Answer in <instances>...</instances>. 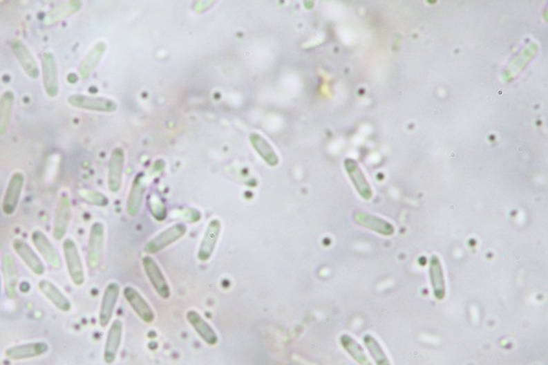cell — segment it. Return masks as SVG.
Masks as SVG:
<instances>
[{"label": "cell", "instance_id": "obj_25", "mask_svg": "<svg viewBox=\"0 0 548 365\" xmlns=\"http://www.w3.org/2000/svg\"><path fill=\"white\" fill-rule=\"evenodd\" d=\"M355 221L358 223L359 225L374 230L381 235L392 236L395 233L394 226L390 223L381 220L379 217L374 216V215L368 214V213H355Z\"/></svg>", "mask_w": 548, "mask_h": 365}, {"label": "cell", "instance_id": "obj_9", "mask_svg": "<svg viewBox=\"0 0 548 365\" xmlns=\"http://www.w3.org/2000/svg\"><path fill=\"white\" fill-rule=\"evenodd\" d=\"M48 344L44 341L29 342V344H18L6 350L5 355L11 361L30 360L48 353Z\"/></svg>", "mask_w": 548, "mask_h": 365}, {"label": "cell", "instance_id": "obj_14", "mask_svg": "<svg viewBox=\"0 0 548 365\" xmlns=\"http://www.w3.org/2000/svg\"><path fill=\"white\" fill-rule=\"evenodd\" d=\"M70 217H72V204L68 196L63 194L59 198L54 217L53 236L56 241H62L66 235Z\"/></svg>", "mask_w": 548, "mask_h": 365}, {"label": "cell", "instance_id": "obj_17", "mask_svg": "<svg viewBox=\"0 0 548 365\" xmlns=\"http://www.w3.org/2000/svg\"><path fill=\"white\" fill-rule=\"evenodd\" d=\"M147 180L144 172H140L131 185L130 194L127 196L126 212L129 216H138L141 211L144 196H145Z\"/></svg>", "mask_w": 548, "mask_h": 365}, {"label": "cell", "instance_id": "obj_3", "mask_svg": "<svg viewBox=\"0 0 548 365\" xmlns=\"http://www.w3.org/2000/svg\"><path fill=\"white\" fill-rule=\"evenodd\" d=\"M187 226L182 223H178L175 225H171L170 227L166 228L162 230V233L155 236L154 238L151 239L149 243L145 245V252L149 254H157L164 250V249L173 245L176 241L182 238L183 236L186 235Z\"/></svg>", "mask_w": 548, "mask_h": 365}, {"label": "cell", "instance_id": "obj_20", "mask_svg": "<svg viewBox=\"0 0 548 365\" xmlns=\"http://www.w3.org/2000/svg\"><path fill=\"white\" fill-rule=\"evenodd\" d=\"M187 320L190 324L191 327L196 330V334L199 335L200 338L209 346H215L218 342V336L213 329L212 326L204 319L199 312L194 310H188L187 312Z\"/></svg>", "mask_w": 548, "mask_h": 365}, {"label": "cell", "instance_id": "obj_31", "mask_svg": "<svg viewBox=\"0 0 548 365\" xmlns=\"http://www.w3.org/2000/svg\"><path fill=\"white\" fill-rule=\"evenodd\" d=\"M79 196L84 201L93 204V205H97V207H104L109 204L108 198L104 196V194H100V192H97V191L85 190V189H84V190L79 191Z\"/></svg>", "mask_w": 548, "mask_h": 365}, {"label": "cell", "instance_id": "obj_21", "mask_svg": "<svg viewBox=\"0 0 548 365\" xmlns=\"http://www.w3.org/2000/svg\"><path fill=\"white\" fill-rule=\"evenodd\" d=\"M41 293L50 301L57 310L63 312H68L72 310V302L61 290L52 283L50 281L41 280L37 284Z\"/></svg>", "mask_w": 548, "mask_h": 365}, {"label": "cell", "instance_id": "obj_12", "mask_svg": "<svg viewBox=\"0 0 548 365\" xmlns=\"http://www.w3.org/2000/svg\"><path fill=\"white\" fill-rule=\"evenodd\" d=\"M119 295L120 286L117 282H111L104 289V297L101 301L100 312H99V324L102 328L109 325L111 321Z\"/></svg>", "mask_w": 548, "mask_h": 365}, {"label": "cell", "instance_id": "obj_5", "mask_svg": "<svg viewBox=\"0 0 548 365\" xmlns=\"http://www.w3.org/2000/svg\"><path fill=\"white\" fill-rule=\"evenodd\" d=\"M43 87L50 98H56L59 93V69L55 56L50 52L42 54Z\"/></svg>", "mask_w": 548, "mask_h": 365}, {"label": "cell", "instance_id": "obj_32", "mask_svg": "<svg viewBox=\"0 0 548 365\" xmlns=\"http://www.w3.org/2000/svg\"><path fill=\"white\" fill-rule=\"evenodd\" d=\"M149 209L151 214L154 215L155 218L158 221H164L167 216V209L164 207V203L158 196H153L149 198Z\"/></svg>", "mask_w": 548, "mask_h": 365}, {"label": "cell", "instance_id": "obj_27", "mask_svg": "<svg viewBox=\"0 0 548 365\" xmlns=\"http://www.w3.org/2000/svg\"><path fill=\"white\" fill-rule=\"evenodd\" d=\"M16 95L14 91H6L0 97V138L8 132Z\"/></svg>", "mask_w": 548, "mask_h": 365}, {"label": "cell", "instance_id": "obj_15", "mask_svg": "<svg viewBox=\"0 0 548 365\" xmlns=\"http://www.w3.org/2000/svg\"><path fill=\"white\" fill-rule=\"evenodd\" d=\"M12 247L19 258L24 262V265L35 275H43L46 273V265L27 241L20 238L15 239Z\"/></svg>", "mask_w": 548, "mask_h": 365}, {"label": "cell", "instance_id": "obj_8", "mask_svg": "<svg viewBox=\"0 0 548 365\" xmlns=\"http://www.w3.org/2000/svg\"><path fill=\"white\" fill-rule=\"evenodd\" d=\"M24 185V175L21 171L14 172V175L11 176L10 180L7 185L6 189L5 196H3V212L6 215H12L16 212L17 207H18L19 201L21 198L22 189Z\"/></svg>", "mask_w": 548, "mask_h": 365}, {"label": "cell", "instance_id": "obj_22", "mask_svg": "<svg viewBox=\"0 0 548 365\" xmlns=\"http://www.w3.org/2000/svg\"><path fill=\"white\" fill-rule=\"evenodd\" d=\"M345 167L347 170L348 175L350 179L355 185V189L358 191V194L362 196L364 200H370L373 196L372 192L371 185L366 180V176L363 174L362 169L359 167L358 162L353 160V159L348 158L345 160Z\"/></svg>", "mask_w": 548, "mask_h": 365}, {"label": "cell", "instance_id": "obj_16", "mask_svg": "<svg viewBox=\"0 0 548 365\" xmlns=\"http://www.w3.org/2000/svg\"><path fill=\"white\" fill-rule=\"evenodd\" d=\"M123 336V323L120 319L114 320L108 331L104 350V361L106 364H113L117 360Z\"/></svg>", "mask_w": 548, "mask_h": 365}, {"label": "cell", "instance_id": "obj_4", "mask_svg": "<svg viewBox=\"0 0 548 365\" xmlns=\"http://www.w3.org/2000/svg\"><path fill=\"white\" fill-rule=\"evenodd\" d=\"M106 230L101 222H95L91 226L88 241V265L95 270L98 269L104 254Z\"/></svg>", "mask_w": 548, "mask_h": 365}, {"label": "cell", "instance_id": "obj_7", "mask_svg": "<svg viewBox=\"0 0 548 365\" xmlns=\"http://www.w3.org/2000/svg\"><path fill=\"white\" fill-rule=\"evenodd\" d=\"M125 153L122 147L112 151L108 167V188L111 194H119L122 188L123 170H124Z\"/></svg>", "mask_w": 548, "mask_h": 365}, {"label": "cell", "instance_id": "obj_26", "mask_svg": "<svg viewBox=\"0 0 548 365\" xmlns=\"http://www.w3.org/2000/svg\"><path fill=\"white\" fill-rule=\"evenodd\" d=\"M430 280H431L432 289L435 294V299H443L446 294L445 289L444 273H443L442 265L437 256L430 259L429 265Z\"/></svg>", "mask_w": 548, "mask_h": 365}, {"label": "cell", "instance_id": "obj_13", "mask_svg": "<svg viewBox=\"0 0 548 365\" xmlns=\"http://www.w3.org/2000/svg\"><path fill=\"white\" fill-rule=\"evenodd\" d=\"M123 295H124L127 303L132 307V310L138 317L143 320L144 323H154V310L138 290L134 289L133 286H126L123 291Z\"/></svg>", "mask_w": 548, "mask_h": 365}, {"label": "cell", "instance_id": "obj_18", "mask_svg": "<svg viewBox=\"0 0 548 365\" xmlns=\"http://www.w3.org/2000/svg\"><path fill=\"white\" fill-rule=\"evenodd\" d=\"M11 48L26 75L31 79L37 80L40 76V68L37 66L35 56L32 55L29 48L21 40H15Z\"/></svg>", "mask_w": 548, "mask_h": 365}, {"label": "cell", "instance_id": "obj_19", "mask_svg": "<svg viewBox=\"0 0 548 365\" xmlns=\"http://www.w3.org/2000/svg\"><path fill=\"white\" fill-rule=\"evenodd\" d=\"M3 274L5 281V292L7 297L15 299L18 297L19 273L14 256L6 252L3 257Z\"/></svg>", "mask_w": 548, "mask_h": 365}, {"label": "cell", "instance_id": "obj_11", "mask_svg": "<svg viewBox=\"0 0 548 365\" xmlns=\"http://www.w3.org/2000/svg\"><path fill=\"white\" fill-rule=\"evenodd\" d=\"M31 239L37 252H40L43 259L48 262V265L54 270H59L62 268L61 257L59 252H56L53 243L48 238V236L41 230H35L31 234Z\"/></svg>", "mask_w": 548, "mask_h": 365}, {"label": "cell", "instance_id": "obj_2", "mask_svg": "<svg viewBox=\"0 0 548 365\" xmlns=\"http://www.w3.org/2000/svg\"><path fill=\"white\" fill-rule=\"evenodd\" d=\"M67 102L74 108L82 109L88 111L104 112V113H113L117 109L115 101L104 97L72 95L67 98Z\"/></svg>", "mask_w": 548, "mask_h": 365}, {"label": "cell", "instance_id": "obj_23", "mask_svg": "<svg viewBox=\"0 0 548 365\" xmlns=\"http://www.w3.org/2000/svg\"><path fill=\"white\" fill-rule=\"evenodd\" d=\"M106 50V43L102 41L95 44L93 48L89 50V53L85 56V59L78 67V75L82 79H87L88 77L93 74L95 67L98 66L101 59L104 57Z\"/></svg>", "mask_w": 548, "mask_h": 365}, {"label": "cell", "instance_id": "obj_33", "mask_svg": "<svg viewBox=\"0 0 548 365\" xmlns=\"http://www.w3.org/2000/svg\"><path fill=\"white\" fill-rule=\"evenodd\" d=\"M0 295H1V277H0Z\"/></svg>", "mask_w": 548, "mask_h": 365}, {"label": "cell", "instance_id": "obj_24", "mask_svg": "<svg viewBox=\"0 0 548 365\" xmlns=\"http://www.w3.org/2000/svg\"><path fill=\"white\" fill-rule=\"evenodd\" d=\"M249 140L254 151H257L258 155L265 160L267 166H270V167L278 166L280 162L278 153L263 135H260L259 133H252Z\"/></svg>", "mask_w": 548, "mask_h": 365}, {"label": "cell", "instance_id": "obj_28", "mask_svg": "<svg viewBox=\"0 0 548 365\" xmlns=\"http://www.w3.org/2000/svg\"><path fill=\"white\" fill-rule=\"evenodd\" d=\"M82 6V1H78V0H70V1H67V3H62V5H59L55 8L52 9L46 15L43 22L46 26L56 24V22L61 21V20L67 18V17L76 14L77 11L80 10Z\"/></svg>", "mask_w": 548, "mask_h": 365}, {"label": "cell", "instance_id": "obj_10", "mask_svg": "<svg viewBox=\"0 0 548 365\" xmlns=\"http://www.w3.org/2000/svg\"><path fill=\"white\" fill-rule=\"evenodd\" d=\"M220 232H222V223L220 220L214 218L209 223L198 250V259L200 261L207 262L212 258L220 238Z\"/></svg>", "mask_w": 548, "mask_h": 365}, {"label": "cell", "instance_id": "obj_1", "mask_svg": "<svg viewBox=\"0 0 548 365\" xmlns=\"http://www.w3.org/2000/svg\"><path fill=\"white\" fill-rule=\"evenodd\" d=\"M63 252L69 278L75 286H82L85 283V270L80 257L79 249L72 238H66L64 241Z\"/></svg>", "mask_w": 548, "mask_h": 365}, {"label": "cell", "instance_id": "obj_29", "mask_svg": "<svg viewBox=\"0 0 548 365\" xmlns=\"http://www.w3.org/2000/svg\"><path fill=\"white\" fill-rule=\"evenodd\" d=\"M340 344H341L342 347L345 348L346 351H347L359 364L371 365V362L368 360V357H366V352L362 349L360 344L355 341L352 337L348 336V335H342V336L340 337Z\"/></svg>", "mask_w": 548, "mask_h": 365}, {"label": "cell", "instance_id": "obj_30", "mask_svg": "<svg viewBox=\"0 0 548 365\" xmlns=\"http://www.w3.org/2000/svg\"><path fill=\"white\" fill-rule=\"evenodd\" d=\"M364 344H366V348L371 353L372 357H373L376 364L390 365V360L385 355L384 350L381 349V344L377 342V340L374 337H372L371 335L364 336Z\"/></svg>", "mask_w": 548, "mask_h": 365}, {"label": "cell", "instance_id": "obj_6", "mask_svg": "<svg viewBox=\"0 0 548 365\" xmlns=\"http://www.w3.org/2000/svg\"><path fill=\"white\" fill-rule=\"evenodd\" d=\"M144 271H145L151 286L154 288L159 297L164 299H168L171 295L170 286L168 284L167 279L164 278L162 269L159 268L158 263L153 258L146 256L142 260Z\"/></svg>", "mask_w": 548, "mask_h": 365}]
</instances>
